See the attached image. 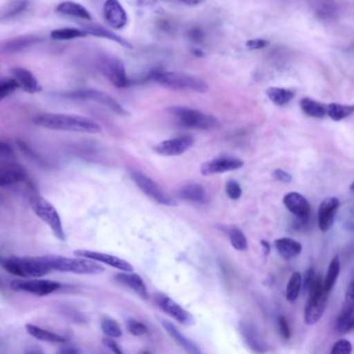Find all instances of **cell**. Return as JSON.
Returning <instances> with one entry per match:
<instances>
[{
	"label": "cell",
	"mask_w": 354,
	"mask_h": 354,
	"mask_svg": "<svg viewBox=\"0 0 354 354\" xmlns=\"http://www.w3.org/2000/svg\"><path fill=\"white\" fill-rule=\"evenodd\" d=\"M35 125L55 131L97 134L102 131L100 124L84 115L68 113H41L32 119Z\"/></svg>",
	"instance_id": "1"
},
{
	"label": "cell",
	"mask_w": 354,
	"mask_h": 354,
	"mask_svg": "<svg viewBox=\"0 0 354 354\" xmlns=\"http://www.w3.org/2000/svg\"><path fill=\"white\" fill-rule=\"evenodd\" d=\"M0 266L10 274L24 279L42 277L53 271L42 257H0Z\"/></svg>",
	"instance_id": "2"
},
{
	"label": "cell",
	"mask_w": 354,
	"mask_h": 354,
	"mask_svg": "<svg viewBox=\"0 0 354 354\" xmlns=\"http://www.w3.org/2000/svg\"><path fill=\"white\" fill-rule=\"evenodd\" d=\"M152 78L159 86L169 90L194 92L198 94H206L209 91L208 84L205 80L184 72L158 71L153 74Z\"/></svg>",
	"instance_id": "3"
},
{
	"label": "cell",
	"mask_w": 354,
	"mask_h": 354,
	"mask_svg": "<svg viewBox=\"0 0 354 354\" xmlns=\"http://www.w3.org/2000/svg\"><path fill=\"white\" fill-rule=\"evenodd\" d=\"M53 270L61 272L75 273V274L95 275L104 272L105 268L94 260L82 258H67L61 256L42 257Z\"/></svg>",
	"instance_id": "4"
},
{
	"label": "cell",
	"mask_w": 354,
	"mask_h": 354,
	"mask_svg": "<svg viewBox=\"0 0 354 354\" xmlns=\"http://www.w3.org/2000/svg\"><path fill=\"white\" fill-rule=\"evenodd\" d=\"M308 290L310 296L304 310V321L306 324L313 325L318 322L324 314L328 300V292L323 287L322 279L319 275H315Z\"/></svg>",
	"instance_id": "5"
},
{
	"label": "cell",
	"mask_w": 354,
	"mask_h": 354,
	"mask_svg": "<svg viewBox=\"0 0 354 354\" xmlns=\"http://www.w3.org/2000/svg\"><path fill=\"white\" fill-rule=\"evenodd\" d=\"M30 205L35 214L50 227L53 235L57 239H66L65 230L59 213L49 201L41 196H32L30 200Z\"/></svg>",
	"instance_id": "6"
},
{
	"label": "cell",
	"mask_w": 354,
	"mask_h": 354,
	"mask_svg": "<svg viewBox=\"0 0 354 354\" xmlns=\"http://www.w3.org/2000/svg\"><path fill=\"white\" fill-rule=\"evenodd\" d=\"M97 69L115 88H124L130 86V80L125 65L119 57L111 55H101L97 57Z\"/></svg>",
	"instance_id": "7"
},
{
	"label": "cell",
	"mask_w": 354,
	"mask_h": 354,
	"mask_svg": "<svg viewBox=\"0 0 354 354\" xmlns=\"http://www.w3.org/2000/svg\"><path fill=\"white\" fill-rule=\"evenodd\" d=\"M169 111L180 125L190 129L208 130L218 125L216 118L189 107L174 106Z\"/></svg>",
	"instance_id": "8"
},
{
	"label": "cell",
	"mask_w": 354,
	"mask_h": 354,
	"mask_svg": "<svg viewBox=\"0 0 354 354\" xmlns=\"http://www.w3.org/2000/svg\"><path fill=\"white\" fill-rule=\"evenodd\" d=\"M64 98L72 99V100L93 101L111 109L113 113L120 115H128V111L113 98L111 95L98 90L86 88V90L74 91V92L66 93L62 95Z\"/></svg>",
	"instance_id": "9"
},
{
	"label": "cell",
	"mask_w": 354,
	"mask_h": 354,
	"mask_svg": "<svg viewBox=\"0 0 354 354\" xmlns=\"http://www.w3.org/2000/svg\"><path fill=\"white\" fill-rule=\"evenodd\" d=\"M130 175L138 187L155 202L165 205V206H176L177 205V202L167 192H163L156 182L153 181L150 177L145 175L142 171H131Z\"/></svg>",
	"instance_id": "10"
},
{
	"label": "cell",
	"mask_w": 354,
	"mask_h": 354,
	"mask_svg": "<svg viewBox=\"0 0 354 354\" xmlns=\"http://www.w3.org/2000/svg\"><path fill=\"white\" fill-rule=\"evenodd\" d=\"M57 281L46 279H15L11 281V289L14 291L28 292L38 296H46L61 289Z\"/></svg>",
	"instance_id": "11"
},
{
	"label": "cell",
	"mask_w": 354,
	"mask_h": 354,
	"mask_svg": "<svg viewBox=\"0 0 354 354\" xmlns=\"http://www.w3.org/2000/svg\"><path fill=\"white\" fill-rule=\"evenodd\" d=\"M156 302L163 312L167 313L169 316H171V318L175 319L181 324L185 325V326H192L196 323L194 317L189 312L184 310L175 300L169 298V296L165 295V294H159L156 296Z\"/></svg>",
	"instance_id": "12"
},
{
	"label": "cell",
	"mask_w": 354,
	"mask_h": 354,
	"mask_svg": "<svg viewBox=\"0 0 354 354\" xmlns=\"http://www.w3.org/2000/svg\"><path fill=\"white\" fill-rule=\"evenodd\" d=\"M76 257H82V258L90 259V260L96 261V262L103 263V264L109 265L113 268L119 269L125 272H132L134 271L133 266L123 259L118 258L113 254H105V252H95V250H78L74 252Z\"/></svg>",
	"instance_id": "13"
},
{
	"label": "cell",
	"mask_w": 354,
	"mask_h": 354,
	"mask_svg": "<svg viewBox=\"0 0 354 354\" xmlns=\"http://www.w3.org/2000/svg\"><path fill=\"white\" fill-rule=\"evenodd\" d=\"M103 17L111 28L122 30L128 24L127 12L119 0H106L103 6Z\"/></svg>",
	"instance_id": "14"
},
{
	"label": "cell",
	"mask_w": 354,
	"mask_h": 354,
	"mask_svg": "<svg viewBox=\"0 0 354 354\" xmlns=\"http://www.w3.org/2000/svg\"><path fill=\"white\" fill-rule=\"evenodd\" d=\"M194 140L192 136H183L171 140H163L155 146V152L162 156H180L189 150Z\"/></svg>",
	"instance_id": "15"
},
{
	"label": "cell",
	"mask_w": 354,
	"mask_h": 354,
	"mask_svg": "<svg viewBox=\"0 0 354 354\" xmlns=\"http://www.w3.org/2000/svg\"><path fill=\"white\" fill-rule=\"evenodd\" d=\"M243 165V161L240 159L221 157V158L212 159L203 163L201 167V173L203 176L216 175V174L227 173V171L241 169Z\"/></svg>",
	"instance_id": "16"
},
{
	"label": "cell",
	"mask_w": 354,
	"mask_h": 354,
	"mask_svg": "<svg viewBox=\"0 0 354 354\" xmlns=\"http://www.w3.org/2000/svg\"><path fill=\"white\" fill-rule=\"evenodd\" d=\"M26 177L28 171L22 165L12 161H0V187L20 183Z\"/></svg>",
	"instance_id": "17"
},
{
	"label": "cell",
	"mask_w": 354,
	"mask_h": 354,
	"mask_svg": "<svg viewBox=\"0 0 354 354\" xmlns=\"http://www.w3.org/2000/svg\"><path fill=\"white\" fill-rule=\"evenodd\" d=\"M339 208V201L337 198H328L321 203L318 211V225L321 231L327 232L333 227L335 214Z\"/></svg>",
	"instance_id": "18"
},
{
	"label": "cell",
	"mask_w": 354,
	"mask_h": 354,
	"mask_svg": "<svg viewBox=\"0 0 354 354\" xmlns=\"http://www.w3.org/2000/svg\"><path fill=\"white\" fill-rule=\"evenodd\" d=\"M12 75L14 80L18 84V86L21 88L24 92L28 94H37L42 92L43 88L40 82L37 80L36 76L30 71L22 67H15L11 70Z\"/></svg>",
	"instance_id": "19"
},
{
	"label": "cell",
	"mask_w": 354,
	"mask_h": 354,
	"mask_svg": "<svg viewBox=\"0 0 354 354\" xmlns=\"http://www.w3.org/2000/svg\"><path fill=\"white\" fill-rule=\"evenodd\" d=\"M239 330L244 341L252 351L259 352V353L267 351L266 342L252 323L248 322V321H241L239 323Z\"/></svg>",
	"instance_id": "20"
},
{
	"label": "cell",
	"mask_w": 354,
	"mask_h": 354,
	"mask_svg": "<svg viewBox=\"0 0 354 354\" xmlns=\"http://www.w3.org/2000/svg\"><path fill=\"white\" fill-rule=\"evenodd\" d=\"M283 202L286 208L299 218H306L310 215V203L298 192H290L286 194Z\"/></svg>",
	"instance_id": "21"
},
{
	"label": "cell",
	"mask_w": 354,
	"mask_h": 354,
	"mask_svg": "<svg viewBox=\"0 0 354 354\" xmlns=\"http://www.w3.org/2000/svg\"><path fill=\"white\" fill-rule=\"evenodd\" d=\"M80 26H82V30H84L86 34L91 35V36L106 39V40L118 43L125 48L132 49V45L127 40L111 32L109 28H104V26H98V24H80Z\"/></svg>",
	"instance_id": "22"
},
{
	"label": "cell",
	"mask_w": 354,
	"mask_h": 354,
	"mask_svg": "<svg viewBox=\"0 0 354 354\" xmlns=\"http://www.w3.org/2000/svg\"><path fill=\"white\" fill-rule=\"evenodd\" d=\"M28 0H9L0 8V22L5 24L17 19L28 10Z\"/></svg>",
	"instance_id": "23"
},
{
	"label": "cell",
	"mask_w": 354,
	"mask_h": 354,
	"mask_svg": "<svg viewBox=\"0 0 354 354\" xmlns=\"http://www.w3.org/2000/svg\"><path fill=\"white\" fill-rule=\"evenodd\" d=\"M163 327H165L167 333H169V337L180 346V347L183 348L186 352L188 353L192 354H200L202 353L200 348L192 341V339H188L187 337L183 335L173 323L169 322L167 320L162 321Z\"/></svg>",
	"instance_id": "24"
},
{
	"label": "cell",
	"mask_w": 354,
	"mask_h": 354,
	"mask_svg": "<svg viewBox=\"0 0 354 354\" xmlns=\"http://www.w3.org/2000/svg\"><path fill=\"white\" fill-rule=\"evenodd\" d=\"M43 39L37 35H24V36L17 37V38L11 39L6 42L1 47V50L5 53H17L30 48L32 45L40 43Z\"/></svg>",
	"instance_id": "25"
},
{
	"label": "cell",
	"mask_w": 354,
	"mask_h": 354,
	"mask_svg": "<svg viewBox=\"0 0 354 354\" xmlns=\"http://www.w3.org/2000/svg\"><path fill=\"white\" fill-rule=\"evenodd\" d=\"M115 279L119 283H123L124 286H127L130 289L133 290L140 297L145 298V299L149 297L146 283H145V281H142L140 275L136 274L133 272H125L124 271V272L118 273L115 275Z\"/></svg>",
	"instance_id": "26"
},
{
	"label": "cell",
	"mask_w": 354,
	"mask_h": 354,
	"mask_svg": "<svg viewBox=\"0 0 354 354\" xmlns=\"http://www.w3.org/2000/svg\"><path fill=\"white\" fill-rule=\"evenodd\" d=\"M354 327V310L353 302H346L343 310L339 313L335 322V329L337 333H348L353 329Z\"/></svg>",
	"instance_id": "27"
},
{
	"label": "cell",
	"mask_w": 354,
	"mask_h": 354,
	"mask_svg": "<svg viewBox=\"0 0 354 354\" xmlns=\"http://www.w3.org/2000/svg\"><path fill=\"white\" fill-rule=\"evenodd\" d=\"M274 244L277 252L286 260L295 258L302 250L301 244L291 238H279V239L275 240Z\"/></svg>",
	"instance_id": "28"
},
{
	"label": "cell",
	"mask_w": 354,
	"mask_h": 354,
	"mask_svg": "<svg viewBox=\"0 0 354 354\" xmlns=\"http://www.w3.org/2000/svg\"><path fill=\"white\" fill-rule=\"evenodd\" d=\"M57 13L62 15L70 16V17L80 18V19L91 20L92 15L90 12L80 3L74 1H63L57 7Z\"/></svg>",
	"instance_id": "29"
},
{
	"label": "cell",
	"mask_w": 354,
	"mask_h": 354,
	"mask_svg": "<svg viewBox=\"0 0 354 354\" xmlns=\"http://www.w3.org/2000/svg\"><path fill=\"white\" fill-rule=\"evenodd\" d=\"M26 331L30 333L32 337H36L39 341L47 342V343L53 344H65L68 339L57 333L53 331L47 330V329L41 328L34 324H26Z\"/></svg>",
	"instance_id": "30"
},
{
	"label": "cell",
	"mask_w": 354,
	"mask_h": 354,
	"mask_svg": "<svg viewBox=\"0 0 354 354\" xmlns=\"http://www.w3.org/2000/svg\"><path fill=\"white\" fill-rule=\"evenodd\" d=\"M266 95L269 100L277 106H285L289 104L292 99L295 97V94L292 91L283 88H274V86L269 88L266 91Z\"/></svg>",
	"instance_id": "31"
},
{
	"label": "cell",
	"mask_w": 354,
	"mask_h": 354,
	"mask_svg": "<svg viewBox=\"0 0 354 354\" xmlns=\"http://www.w3.org/2000/svg\"><path fill=\"white\" fill-rule=\"evenodd\" d=\"M300 109L308 117L321 119V118H324L326 115V105L310 98L301 99Z\"/></svg>",
	"instance_id": "32"
},
{
	"label": "cell",
	"mask_w": 354,
	"mask_h": 354,
	"mask_svg": "<svg viewBox=\"0 0 354 354\" xmlns=\"http://www.w3.org/2000/svg\"><path fill=\"white\" fill-rule=\"evenodd\" d=\"M354 107L352 105H343L339 103H330L326 105V115L333 121L339 122L353 113Z\"/></svg>",
	"instance_id": "33"
},
{
	"label": "cell",
	"mask_w": 354,
	"mask_h": 354,
	"mask_svg": "<svg viewBox=\"0 0 354 354\" xmlns=\"http://www.w3.org/2000/svg\"><path fill=\"white\" fill-rule=\"evenodd\" d=\"M182 198L194 203H205L207 194L200 184H188L181 190Z\"/></svg>",
	"instance_id": "34"
},
{
	"label": "cell",
	"mask_w": 354,
	"mask_h": 354,
	"mask_svg": "<svg viewBox=\"0 0 354 354\" xmlns=\"http://www.w3.org/2000/svg\"><path fill=\"white\" fill-rule=\"evenodd\" d=\"M339 270H341V263H339V257L335 256L331 260L328 269H327L326 277L323 281V287L328 293L333 290V286L335 285V281L339 277Z\"/></svg>",
	"instance_id": "35"
},
{
	"label": "cell",
	"mask_w": 354,
	"mask_h": 354,
	"mask_svg": "<svg viewBox=\"0 0 354 354\" xmlns=\"http://www.w3.org/2000/svg\"><path fill=\"white\" fill-rule=\"evenodd\" d=\"M50 36L53 40L70 41L74 40V39L84 38V37L88 36V34L84 30H80V28H65L53 30Z\"/></svg>",
	"instance_id": "36"
},
{
	"label": "cell",
	"mask_w": 354,
	"mask_h": 354,
	"mask_svg": "<svg viewBox=\"0 0 354 354\" xmlns=\"http://www.w3.org/2000/svg\"><path fill=\"white\" fill-rule=\"evenodd\" d=\"M302 286V277L299 272H294L290 277L289 283L286 290V297L288 301H295L299 296Z\"/></svg>",
	"instance_id": "37"
},
{
	"label": "cell",
	"mask_w": 354,
	"mask_h": 354,
	"mask_svg": "<svg viewBox=\"0 0 354 354\" xmlns=\"http://www.w3.org/2000/svg\"><path fill=\"white\" fill-rule=\"evenodd\" d=\"M101 328H102L103 333L109 337H120L123 335L121 326L117 321L113 319H104L101 322Z\"/></svg>",
	"instance_id": "38"
},
{
	"label": "cell",
	"mask_w": 354,
	"mask_h": 354,
	"mask_svg": "<svg viewBox=\"0 0 354 354\" xmlns=\"http://www.w3.org/2000/svg\"><path fill=\"white\" fill-rule=\"evenodd\" d=\"M230 240H231L232 245H233L235 250H248V239H246L245 235L242 233L241 230L232 229L231 231H230Z\"/></svg>",
	"instance_id": "39"
},
{
	"label": "cell",
	"mask_w": 354,
	"mask_h": 354,
	"mask_svg": "<svg viewBox=\"0 0 354 354\" xmlns=\"http://www.w3.org/2000/svg\"><path fill=\"white\" fill-rule=\"evenodd\" d=\"M18 88L19 86L14 78L0 80V102L5 100L7 97L11 96Z\"/></svg>",
	"instance_id": "40"
},
{
	"label": "cell",
	"mask_w": 354,
	"mask_h": 354,
	"mask_svg": "<svg viewBox=\"0 0 354 354\" xmlns=\"http://www.w3.org/2000/svg\"><path fill=\"white\" fill-rule=\"evenodd\" d=\"M127 328L130 333L138 335H138H146L148 333V327L140 321L134 320V319H130L127 321Z\"/></svg>",
	"instance_id": "41"
},
{
	"label": "cell",
	"mask_w": 354,
	"mask_h": 354,
	"mask_svg": "<svg viewBox=\"0 0 354 354\" xmlns=\"http://www.w3.org/2000/svg\"><path fill=\"white\" fill-rule=\"evenodd\" d=\"M225 192L232 200H238L242 194V189L238 182L230 180L225 185Z\"/></svg>",
	"instance_id": "42"
},
{
	"label": "cell",
	"mask_w": 354,
	"mask_h": 354,
	"mask_svg": "<svg viewBox=\"0 0 354 354\" xmlns=\"http://www.w3.org/2000/svg\"><path fill=\"white\" fill-rule=\"evenodd\" d=\"M352 352V345L348 339H339L333 345L331 353L349 354Z\"/></svg>",
	"instance_id": "43"
},
{
	"label": "cell",
	"mask_w": 354,
	"mask_h": 354,
	"mask_svg": "<svg viewBox=\"0 0 354 354\" xmlns=\"http://www.w3.org/2000/svg\"><path fill=\"white\" fill-rule=\"evenodd\" d=\"M277 324H279V333H281V337L285 339H289L291 337V330H290L289 322H288L286 317H279Z\"/></svg>",
	"instance_id": "44"
},
{
	"label": "cell",
	"mask_w": 354,
	"mask_h": 354,
	"mask_svg": "<svg viewBox=\"0 0 354 354\" xmlns=\"http://www.w3.org/2000/svg\"><path fill=\"white\" fill-rule=\"evenodd\" d=\"M15 156V151L7 142L0 140V159H11Z\"/></svg>",
	"instance_id": "45"
},
{
	"label": "cell",
	"mask_w": 354,
	"mask_h": 354,
	"mask_svg": "<svg viewBox=\"0 0 354 354\" xmlns=\"http://www.w3.org/2000/svg\"><path fill=\"white\" fill-rule=\"evenodd\" d=\"M268 45V42L266 40H262V39H254V40H250L246 42V48L250 50H259V49L264 48Z\"/></svg>",
	"instance_id": "46"
},
{
	"label": "cell",
	"mask_w": 354,
	"mask_h": 354,
	"mask_svg": "<svg viewBox=\"0 0 354 354\" xmlns=\"http://www.w3.org/2000/svg\"><path fill=\"white\" fill-rule=\"evenodd\" d=\"M273 178L281 183H290L292 181V176L283 169H275L273 171Z\"/></svg>",
	"instance_id": "47"
},
{
	"label": "cell",
	"mask_w": 354,
	"mask_h": 354,
	"mask_svg": "<svg viewBox=\"0 0 354 354\" xmlns=\"http://www.w3.org/2000/svg\"><path fill=\"white\" fill-rule=\"evenodd\" d=\"M103 344H104V345L106 346V347L109 348V350H111V351L115 352V353H123V351H122V350L120 349L119 345H118V344L115 343V342L113 341V339H111V337H109L103 339Z\"/></svg>",
	"instance_id": "48"
},
{
	"label": "cell",
	"mask_w": 354,
	"mask_h": 354,
	"mask_svg": "<svg viewBox=\"0 0 354 354\" xmlns=\"http://www.w3.org/2000/svg\"><path fill=\"white\" fill-rule=\"evenodd\" d=\"M314 270H313L312 268L308 269V270L306 271V275H304V288H306V289H308V288L310 287V283H312L313 279H314Z\"/></svg>",
	"instance_id": "49"
},
{
	"label": "cell",
	"mask_w": 354,
	"mask_h": 354,
	"mask_svg": "<svg viewBox=\"0 0 354 354\" xmlns=\"http://www.w3.org/2000/svg\"><path fill=\"white\" fill-rule=\"evenodd\" d=\"M346 302H353V283L352 281L346 292Z\"/></svg>",
	"instance_id": "50"
},
{
	"label": "cell",
	"mask_w": 354,
	"mask_h": 354,
	"mask_svg": "<svg viewBox=\"0 0 354 354\" xmlns=\"http://www.w3.org/2000/svg\"><path fill=\"white\" fill-rule=\"evenodd\" d=\"M182 3L188 6H198L204 3L205 0H181Z\"/></svg>",
	"instance_id": "51"
},
{
	"label": "cell",
	"mask_w": 354,
	"mask_h": 354,
	"mask_svg": "<svg viewBox=\"0 0 354 354\" xmlns=\"http://www.w3.org/2000/svg\"><path fill=\"white\" fill-rule=\"evenodd\" d=\"M262 243L263 248L266 250V252H265V254H268L269 252H270V244L268 243L267 241H262L261 242Z\"/></svg>",
	"instance_id": "52"
}]
</instances>
